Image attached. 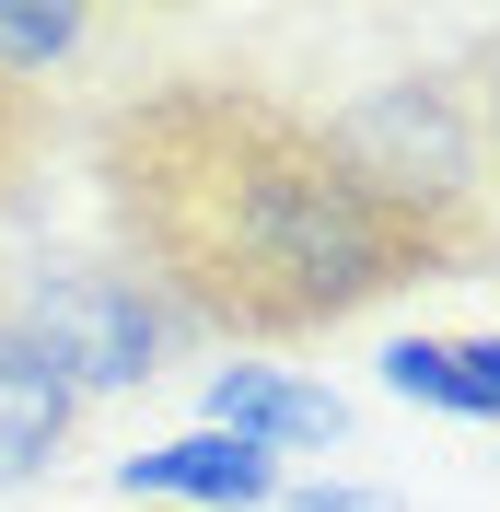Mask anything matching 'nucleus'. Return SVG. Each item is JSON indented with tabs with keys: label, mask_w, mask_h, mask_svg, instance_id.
I'll return each mask as SVG.
<instances>
[{
	"label": "nucleus",
	"mask_w": 500,
	"mask_h": 512,
	"mask_svg": "<svg viewBox=\"0 0 500 512\" xmlns=\"http://www.w3.org/2000/svg\"><path fill=\"white\" fill-rule=\"evenodd\" d=\"M314 128H326V152L442 256V280L477 268V256H500V163H489V128H477L466 70H384L361 94H338Z\"/></svg>",
	"instance_id": "obj_2"
},
{
	"label": "nucleus",
	"mask_w": 500,
	"mask_h": 512,
	"mask_svg": "<svg viewBox=\"0 0 500 512\" xmlns=\"http://www.w3.org/2000/svg\"><path fill=\"white\" fill-rule=\"evenodd\" d=\"M198 419L233 431V443H268L280 466H291V454H338L349 443V396L314 384V373H291V361H210Z\"/></svg>",
	"instance_id": "obj_5"
},
{
	"label": "nucleus",
	"mask_w": 500,
	"mask_h": 512,
	"mask_svg": "<svg viewBox=\"0 0 500 512\" xmlns=\"http://www.w3.org/2000/svg\"><path fill=\"white\" fill-rule=\"evenodd\" d=\"M117 210L198 338H314L407 280H442V256L326 152V128L233 82L163 94L117 128Z\"/></svg>",
	"instance_id": "obj_1"
},
{
	"label": "nucleus",
	"mask_w": 500,
	"mask_h": 512,
	"mask_svg": "<svg viewBox=\"0 0 500 512\" xmlns=\"http://www.w3.org/2000/svg\"><path fill=\"white\" fill-rule=\"evenodd\" d=\"M280 512H396V501H384L373 478H291Z\"/></svg>",
	"instance_id": "obj_9"
},
{
	"label": "nucleus",
	"mask_w": 500,
	"mask_h": 512,
	"mask_svg": "<svg viewBox=\"0 0 500 512\" xmlns=\"http://www.w3.org/2000/svg\"><path fill=\"white\" fill-rule=\"evenodd\" d=\"M466 94H477V128H489V163H500V35H489V47H477Z\"/></svg>",
	"instance_id": "obj_11"
},
{
	"label": "nucleus",
	"mask_w": 500,
	"mask_h": 512,
	"mask_svg": "<svg viewBox=\"0 0 500 512\" xmlns=\"http://www.w3.org/2000/svg\"><path fill=\"white\" fill-rule=\"evenodd\" d=\"M454 361H466V396H477V419H500V326H489V338H454Z\"/></svg>",
	"instance_id": "obj_10"
},
{
	"label": "nucleus",
	"mask_w": 500,
	"mask_h": 512,
	"mask_svg": "<svg viewBox=\"0 0 500 512\" xmlns=\"http://www.w3.org/2000/svg\"><path fill=\"white\" fill-rule=\"evenodd\" d=\"M0 315L47 350V373H59L82 408L163 384V361L198 338L187 303H175L152 268H128V256H24V268H0Z\"/></svg>",
	"instance_id": "obj_3"
},
{
	"label": "nucleus",
	"mask_w": 500,
	"mask_h": 512,
	"mask_svg": "<svg viewBox=\"0 0 500 512\" xmlns=\"http://www.w3.org/2000/svg\"><path fill=\"white\" fill-rule=\"evenodd\" d=\"M373 384H384V396H407V408H431V419H477L454 338H396V350L373 361Z\"/></svg>",
	"instance_id": "obj_8"
},
{
	"label": "nucleus",
	"mask_w": 500,
	"mask_h": 512,
	"mask_svg": "<svg viewBox=\"0 0 500 512\" xmlns=\"http://www.w3.org/2000/svg\"><path fill=\"white\" fill-rule=\"evenodd\" d=\"M70 443H82V396L47 373V350H35L24 326L0 315V489L47 478Z\"/></svg>",
	"instance_id": "obj_6"
},
{
	"label": "nucleus",
	"mask_w": 500,
	"mask_h": 512,
	"mask_svg": "<svg viewBox=\"0 0 500 512\" xmlns=\"http://www.w3.org/2000/svg\"><path fill=\"white\" fill-rule=\"evenodd\" d=\"M117 478V501H152V512H280L291 466L268 443H233V431H175V443H140L105 466Z\"/></svg>",
	"instance_id": "obj_4"
},
{
	"label": "nucleus",
	"mask_w": 500,
	"mask_h": 512,
	"mask_svg": "<svg viewBox=\"0 0 500 512\" xmlns=\"http://www.w3.org/2000/svg\"><path fill=\"white\" fill-rule=\"evenodd\" d=\"M82 47H94V12H82V0H0V94L70 70Z\"/></svg>",
	"instance_id": "obj_7"
}]
</instances>
